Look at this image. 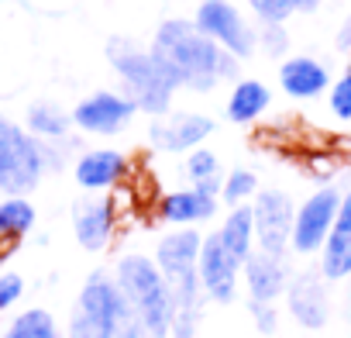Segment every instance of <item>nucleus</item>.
Listing matches in <instances>:
<instances>
[{
    "mask_svg": "<svg viewBox=\"0 0 351 338\" xmlns=\"http://www.w3.org/2000/svg\"><path fill=\"white\" fill-rule=\"evenodd\" d=\"M152 52H158L183 76V87L193 90H210L217 80L238 76V59L190 21H165L155 35Z\"/></svg>",
    "mask_w": 351,
    "mask_h": 338,
    "instance_id": "1",
    "label": "nucleus"
},
{
    "mask_svg": "<svg viewBox=\"0 0 351 338\" xmlns=\"http://www.w3.org/2000/svg\"><path fill=\"white\" fill-rule=\"evenodd\" d=\"M66 338H145V328L110 273H90L69 317Z\"/></svg>",
    "mask_w": 351,
    "mask_h": 338,
    "instance_id": "2",
    "label": "nucleus"
},
{
    "mask_svg": "<svg viewBox=\"0 0 351 338\" xmlns=\"http://www.w3.org/2000/svg\"><path fill=\"white\" fill-rule=\"evenodd\" d=\"M107 56L114 63V69L121 73L124 87H128V100H134L138 111L148 114H165L172 90L183 87V76L176 73L158 52H145L138 45H131L128 38H114L107 45Z\"/></svg>",
    "mask_w": 351,
    "mask_h": 338,
    "instance_id": "3",
    "label": "nucleus"
},
{
    "mask_svg": "<svg viewBox=\"0 0 351 338\" xmlns=\"http://www.w3.org/2000/svg\"><path fill=\"white\" fill-rule=\"evenodd\" d=\"M114 280H117L121 293L131 300V307L145 328V338H169L176 307H172V293H169V283L158 273V266L145 256H124L114 269Z\"/></svg>",
    "mask_w": 351,
    "mask_h": 338,
    "instance_id": "4",
    "label": "nucleus"
},
{
    "mask_svg": "<svg viewBox=\"0 0 351 338\" xmlns=\"http://www.w3.org/2000/svg\"><path fill=\"white\" fill-rule=\"evenodd\" d=\"M45 142L0 114V194H32L45 177Z\"/></svg>",
    "mask_w": 351,
    "mask_h": 338,
    "instance_id": "5",
    "label": "nucleus"
},
{
    "mask_svg": "<svg viewBox=\"0 0 351 338\" xmlns=\"http://www.w3.org/2000/svg\"><path fill=\"white\" fill-rule=\"evenodd\" d=\"M341 197H344L341 187H320L296 207L293 235H289V249L296 256H313L324 249V242L334 228V218L341 211Z\"/></svg>",
    "mask_w": 351,
    "mask_h": 338,
    "instance_id": "6",
    "label": "nucleus"
},
{
    "mask_svg": "<svg viewBox=\"0 0 351 338\" xmlns=\"http://www.w3.org/2000/svg\"><path fill=\"white\" fill-rule=\"evenodd\" d=\"M252 218H255V249L269 252V256H286L289 252V235H293V218H296V204L289 201L286 190H258L255 204H252Z\"/></svg>",
    "mask_w": 351,
    "mask_h": 338,
    "instance_id": "7",
    "label": "nucleus"
},
{
    "mask_svg": "<svg viewBox=\"0 0 351 338\" xmlns=\"http://www.w3.org/2000/svg\"><path fill=\"white\" fill-rule=\"evenodd\" d=\"M197 28L214 38L221 49H228L234 59H245L255 52L258 35L248 28V21L228 4V0H204L197 11Z\"/></svg>",
    "mask_w": 351,
    "mask_h": 338,
    "instance_id": "8",
    "label": "nucleus"
},
{
    "mask_svg": "<svg viewBox=\"0 0 351 338\" xmlns=\"http://www.w3.org/2000/svg\"><path fill=\"white\" fill-rule=\"evenodd\" d=\"M282 297H286V307L300 328L317 331L330 321V293H327V280L320 276V269L293 273Z\"/></svg>",
    "mask_w": 351,
    "mask_h": 338,
    "instance_id": "9",
    "label": "nucleus"
},
{
    "mask_svg": "<svg viewBox=\"0 0 351 338\" xmlns=\"http://www.w3.org/2000/svg\"><path fill=\"white\" fill-rule=\"evenodd\" d=\"M238 269H241V262L224 249V242H221L217 232L210 238H204L200 259H197V273H200V286H204V293L210 300H217V304H231L234 300Z\"/></svg>",
    "mask_w": 351,
    "mask_h": 338,
    "instance_id": "10",
    "label": "nucleus"
},
{
    "mask_svg": "<svg viewBox=\"0 0 351 338\" xmlns=\"http://www.w3.org/2000/svg\"><path fill=\"white\" fill-rule=\"evenodd\" d=\"M217 197H221V183L204 180L193 190H172L165 197H158V218L172 221V225H193V221H207L217 214Z\"/></svg>",
    "mask_w": 351,
    "mask_h": 338,
    "instance_id": "11",
    "label": "nucleus"
},
{
    "mask_svg": "<svg viewBox=\"0 0 351 338\" xmlns=\"http://www.w3.org/2000/svg\"><path fill=\"white\" fill-rule=\"evenodd\" d=\"M134 100H128V97H117V93H93V97H86L83 104H76V111H73V121L83 128V131H90V135H117L131 117H134Z\"/></svg>",
    "mask_w": 351,
    "mask_h": 338,
    "instance_id": "12",
    "label": "nucleus"
},
{
    "mask_svg": "<svg viewBox=\"0 0 351 338\" xmlns=\"http://www.w3.org/2000/svg\"><path fill=\"white\" fill-rule=\"evenodd\" d=\"M320 276L327 283H341L351 280V190H344L341 197V211L334 218V228L320 249Z\"/></svg>",
    "mask_w": 351,
    "mask_h": 338,
    "instance_id": "13",
    "label": "nucleus"
},
{
    "mask_svg": "<svg viewBox=\"0 0 351 338\" xmlns=\"http://www.w3.org/2000/svg\"><path fill=\"white\" fill-rule=\"evenodd\" d=\"M117 228V211L110 201H100V197H86V201H76L73 204V232H76V242L90 252H100L110 235Z\"/></svg>",
    "mask_w": 351,
    "mask_h": 338,
    "instance_id": "14",
    "label": "nucleus"
},
{
    "mask_svg": "<svg viewBox=\"0 0 351 338\" xmlns=\"http://www.w3.org/2000/svg\"><path fill=\"white\" fill-rule=\"evenodd\" d=\"M241 269H245L252 300H262V304H276V297L286 293L289 276H293L286 256H269V252H262V249H255V252L245 259Z\"/></svg>",
    "mask_w": 351,
    "mask_h": 338,
    "instance_id": "15",
    "label": "nucleus"
},
{
    "mask_svg": "<svg viewBox=\"0 0 351 338\" xmlns=\"http://www.w3.org/2000/svg\"><path fill=\"white\" fill-rule=\"evenodd\" d=\"M210 131H214V121L204 114H172L169 121H155L148 128L152 145L162 152H193Z\"/></svg>",
    "mask_w": 351,
    "mask_h": 338,
    "instance_id": "16",
    "label": "nucleus"
},
{
    "mask_svg": "<svg viewBox=\"0 0 351 338\" xmlns=\"http://www.w3.org/2000/svg\"><path fill=\"white\" fill-rule=\"evenodd\" d=\"M128 177V159L114 148H93L76 159V180L83 190H110Z\"/></svg>",
    "mask_w": 351,
    "mask_h": 338,
    "instance_id": "17",
    "label": "nucleus"
},
{
    "mask_svg": "<svg viewBox=\"0 0 351 338\" xmlns=\"http://www.w3.org/2000/svg\"><path fill=\"white\" fill-rule=\"evenodd\" d=\"M279 83H282V90L293 100H313V97H320L330 87V73H327L324 63H317L310 56H293V59L282 63Z\"/></svg>",
    "mask_w": 351,
    "mask_h": 338,
    "instance_id": "18",
    "label": "nucleus"
},
{
    "mask_svg": "<svg viewBox=\"0 0 351 338\" xmlns=\"http://www.w3.org/2000/svg\"><path fill=\"white\" fill-rule=\"evenodd\" d=\"M200 245L204 238L193 232V228H183V232H172L158 242L155 249V266L162 276H176V273H186V269H197V259H200Z\"/></svg>",
    "mask_w": 351,
    "mask_h": 338,
    "instance_id": "19",
    "label": "nucleus"
},
{
    "mask_svg": "<svg viewBox=\"0 0 351 338\" xmlns=\"http://www.w3.org/2000/svg\"><path fill=\"white\" fill-rule=\"evenodd\" d=\"M221 242H224V249L245 266V259L255 252V218H252V207L248 204H238L228 218H224V225H221Z\"/></svg>",
    "mask_w": 351,
    "mask_h": 338,
    "instance_id": "20",
    "label": "nucleus"
},
{
    "mask_svg": "<svg viewBox=\"0 0 351 338\" xmlns=\"http://www.w3.org/2000/svg\"><path fill=\"white\" fill-rule=\"evenodd\" d=\"M269 107V87L258 80H241L228 100V117L234 124H252Z\"/></svg>",
    "mask_w": 351,
    "mask_h": 338,
    "instance_id": "21",
    "label": "nucleus"
},
{
    "mask_svg": "<svg viewBox=\"0 0 351 338\" xmlns=\"http://www.w3.org/2000/svg\"><path fill=\"white\" fill-rule=\"evenodd\" d=\"M69 124H73V117L59 104L42 100V104H35L28 111V128L35 131V138H66Z\"/></svg>",
    "mask_w": 351,
    "mask_h": 338,
    "instance_id": "22",
    "label": "nucleus"
},
{
    "mask_svg": "<svg viewBox=\"0 0 351 338\" xmlns=\"http://www.w3.org/2000/svg\"><path fill=\"white\" fill-rule=\"evenodd\" d=\"M4 338H62V331L56 328V317L49 311L32 307V311H25V314H18L11 321Z\"/></svg>",
    "mask_w": 351,
    "mask_h": 338,
    "instance_id": "23",
    "label": "nucleus"
},
{
    "mask_svg": "<svg viewBox=\"0 0 351 338\" xmlns=\"http://www.w3.org/2000/svg\"><path fill=\"white\" fill-rule=\"evenodd\" d=\"M35 225V207L21 197H8L0 204V235L4 238H21Z\"/></svg>",
    "mask_w": 351,
    "mask_h": 338,
    "instance_id": "24",
    "label": "nucleus"
},
{
    "mask_svg": "<svg viewBox=\"0 0 351 338\" xmlns=\"http://www.w3.org/2000/svg\"><path fill=\"white\" fill-rule=\"evenodd\" d=\"M252 194H258V180H255V173H248V169H234V173L224 180V190H221V197L234 207L245 204Z\"/></svg>",
    "mask_w": 351,
    "mask_h": 338,
    "instance_id": "25",
    "label": "nucleus"
},
{
    "mask_svg": "<svg viewBox=\"0 0 351 338\" xmlns=\"http://www.w3.org/2000/svg\"><path fill=\"white\" fill-rule=\"evenodd\" d=\"M186 173L193 177V183L214 180V177H217V155L207 152V148H193L190 159H186Z\"/></svg>",
    "mask_w": 351,
    "mask_h": 338,
    "instance_id": "26",
    "label": "nucleus"
},
{
    "mask_svg": "<svg viewBox=\"0 0 351 338\" xmlns=\"http://www.w3.org/2000/svg\"><path fill=\"white\" fill-rule=\"evenodd\" d=\"M248 4H252V11H255L265 25H282V21L296 11L293 0H248Z\"/></svg>",
    "mask_w": 351,
    "mask_h": 338,
    "instance_id": "27",
    "label": "nucleus"
},
{
    "mask_svg": "<svg viewBox=\"0 0 351 338\" xmlns=\"http://www.w3.org/2000/svg\"><path fill=\"white\" fill-rule=\"evenodd\" d=\"M330 114L341 117V121H351V66H348V73L330 87Z\"/></svg>",
    "mask_w": 351,
    "mask_h": 338,
    "instance_id": "28",
    "label": "nucleus"
},
{
    "mask_svg": "<svg viewBox=\"0 0 351 338\" xmlns=\"http://www.w3.org/2000/svg\"><path fill=\"white\" fill-rule=\"evenodd\" d=\"M25 293V280L18 273H0V311H8L21 300Z\"/></svg>",
    "mask_w": 351,
    "mask_h": 338,
    "instance_id": "29",
    "label": "nucleus"
},
{
    "mask_svg": "<svg viewBox=\"0 0 351 338\" xmlns=\"http://www.w3.org/2000/svg\"><path fill=\"white\" fill-rule=\"evenodd\" d=\"M248 314L255 317V324H258V331H262V335H272V331H276V324H279V311H276V304L248 300Z\"/></svg>",
    "mask_w": 351,
    "mask_h": 338,
    "instance_id": "30",
    "label": "nucleus"
},
{
    "mask_svg": "<svg viewBox=\"0 0 351 338\" xmlns=\"http://www.w3.org/2000/svg\"><path fill=\"white\" fill-rule=\"evenodd\" d=\"M262 45H265L269 56H282L286 45H289L286 28H282V25H265V28H262Z\"/></svg>",
    "mask_w": 351,
    "mask_h": 338,
    "instance_id": "31",
    "label": "nucleus"
},
{
    "mask_svg": "<svg viewBox=\"0 0 351 338\" xmlns=\"http://www.w3.org/2000/svg\"><path fill=\"white\" fill-rule=\"evenodd\" d=\"M337 49H351V14L344 18V25L337 32Z\"/></svg>",
    "mask_w": 351,
    "mask_h": 338,
    "instance_id": "32",
    "label": "nucleus"
},
{
    "mask_svg": "<svg viewBox=\"0 0 351 338\" xmlns=\"http://www.w3.org/2000/svg\"><path fill=\"white\" fill-rule=\"evenodd\" d=\"M293 4H296V11H317L320 0H293Z\"/></svg>",
    "mask_w": 351,
    "mask_h": 338,
    "instance_id": "33",
    "label": "nucleus"
}]
</instances>
